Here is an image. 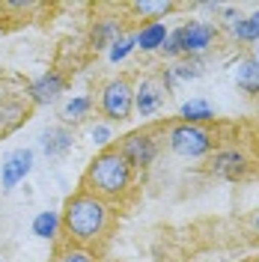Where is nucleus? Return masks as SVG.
Masks as SVG:
<instances>
[{
	"mask_svg": "<svg viewBox=\"0 0 259 262\" xmlns=\"http://www.w3.org/2000/svg\"><path fill=\"white\" fill-rule=\"evenodd\" d=\"M170 149L179 158H200L211 149V134L206 128H200V125L179 122V125L170 128Z\"/></svg>",
	"mask_w": 259,
	"mask_h": 262,
	"instance_id": "nucleus-4",
	"label": "nucleus"
},
{
	"mask_svg": "<svg viewBox=\"0 0 259 262\" xmlns=\"http://www.w3.org/2000/svg\"><path fill=\"white\" fill-rule=\"evenodd\" d=\"M164 104V86L155 78H143L134 90V111L140 116H152Z\"/></svg>",
	"mask_w": 259,
	"mask_h": 262,
	"instance_id": "nucleus-9",
	"label": "nucleus"
},
{
	"mask_svg": "<svg viewBox=\"0 0 259 262\" xmlns=\"http://www.w3.org/2000/svg\"><path fill=\"white\" fill-rule=\"evenodd\" d=\"M90 107H93V98H90V96H75L72 101H66L63 119H66V122H81L83 116L90 114Z\"/></svg>",
	"mask_w": 259,
	"mask_h": 262,
	"instance_id": "nucleus-18",
	"label": "nucleus"
},
{
	"mask_svg": "<svg viewBox=\"0 0 259 262\" xmlns=\"http://www.w3.org/2000/svg\"><path fill=\"white\" fill-rule=\"evenodd\" d=\"M107 214H111V209H107L104 200H98V196L81 191V194H75V196L66 200L63 227H66V232L72 235V242L90 245V242H96L98 235L104 232Z\"/></svg>",
	"mask_w": 259,
	"mask_h": 262,
	"instance_id": "nucleus-1",
	"label": "nucleus"
},
{
	"mask_svg": "<svg viewBox=\"0 0 259 262\" xmlns=\"http://www.w3.org/2000/svg\"><path fill=\"white\" fill-rule=\"evenodd\" d=\"M83 185L87 194L98 200H116L131 188V164L122 158L119 149H101L90 164Z\"/></svg>",
	"mask_w": 259,
	"mask_h": 262,
	"instance_id": "nucleus-2",
	"label": "nucleus"
},
{
	"mask_svg": "<svg viewBox=\"0 0 259 262\" xmlns=\"http://www.w3.org/2000/svg\"><path fill=\"white\" fill-rule=\"evenodd\" d=\"M131 9L137 12V15H152V18H158V15H167V12H173L176 6L173 3H167V0H137V3H131Z\"/></svg>",
	"mask_w": 259,
	"mask_h": 262,
	"instance_id": "nucleus-19",
	"label": "nucleus"
},
{
	"mask_svg": "<svg viewBox=\"0 0 259 262\" xmlns=\"http://www.w3.org/2000/svg\"><path fill=\"white\" fill-rule=\"evenodd\" d=\"M253 227H256V232H259V214H256V221H253Z\"/></svg>",
	"mask_w": 259,
	"mask_h": 262,
	"instance_id": "nucleus-25",
	"label": "nucleus"
},
{
	"mask_svg": "<svg viewBox=\"0 0 259 262\" xmlns=\"http://www.w3.org/2000/svg\"><path fill=\"white\" fill-rule=\"evenodd\" d=\"M122 36V30H119V24H116L114 18H104V21H98L96 30H93V48H111L116 39Z\"/></svg>",
	"mask_w": 259,
	"mask_h": 262,
	"instance_id": "nucleus-16",
	"label": "nucleus"
},
{
	"mask_svg": "<svg viewBox=\"0 0 259 262\" xmlns=\"http://www.w3.org/2000/svg\"><path fill=\"white\" fill-rule=\"evenodd\" d=\"M101 114L111 122H125L134 114V90L125 78H114L101 90Z\"/></svg>",
	"mask_w": 259,
	"mask_h": 262,
	"instance_id": "nucleus-3",
	"label": "nucleus"
},
{
	"mask_svg": "<svg viewBox=\"0 0 259 262\" xmlns=\"http://www.w3.org/2000/svg\"><path fill=\"white\" fill-rule=\"evenodd\" d=\"M137 48V42H134V36H119L114 45H111V51H107V57H111V63H122L125 57H128L131 51Z\"/></svg>",
	"mask_w": 259,
	"mask_h": 262,
	"instance_id": "nucleus-21",
	"label": "nucleus"
},
{
	"mask_svg": "<svg viewBox=\"0 0 259 262\" xmlns=\"http://www.w3.org/2000/svg\"><path fill=\"white\" fill-rule=\"evenodd\" d=\"M182 122H188V125H197V122H206V119H214V111H211L209 101H203V98H191V101H185L182 104Z\"/></svg>",
	"mask_w": 259,
	"mask_h": 262,
	"instance_id": "nucleus-14",
	"label": "nucleus"
},
{
	"mask_svg": "<svg viewBox=\"0 0 259 262\" xmlns=\"http://www.w3.org/2000/svg\"><path fill=\"white\" fill-rule=\"evenodd\" d=\"M235 83L247 96H259V63L253 57H247L235 66Z\"/></svg>",
	"mask_w": 259,
	"mask_h": 262,
	"instance_id": "nucleus-13",
	"label": "nucleus"
},
{
	"mask_svg": "<svg viewBox=\"0 0 259 262\" xmlns=\"http://www.w3.org/2000/svg\"><path fill=\"white\" fill-rule=\"evenodd\" d=\"M134 42H137V48L140 51L164 48V42H167V24H164V21H149V24H143L140 33L134 36Z\"/></svg>",
	"mask_w": 259,
	"mask_h": 262,
	"instance_id": "nucleus-12",
	"label": "nucleus"
},
{
	"mask_svg": "<svg viewBox=\"0 0 259 262\" xmlns=\"http://www.w3.org/2000/svg\"><path fill=\"white\" fill-rule=\"evenodd\" d=\"M164 54L167 57H182V42H179V30L167 33V42H164Z\"/></svg>",
	"mask_w": 259,
	"mask_h": 262,
	"instance_id": "nucleus-24",
	"label": "nucleus"
},
{
	"mask_svg": "<svg viewBox=\"0 0 259 262\" xmlns=\"http://www.w3.org/2000/svg\"><path fill=\"white\" fill-rule=\"evenodd\" d=\"M170 72H173V78H176V81H194V78L203 75V60H200V57H188L185 63L173 66Z\"/></svg>",
	"mask_w": 259,
	"mask_h": 262,
	"instance_id": "nucleus-20",
	"label": "nucleus"
},
{
	"mask_svg": "<svg viewBox=\"0 0 259 262\" xmlns=\"http://www.w3.org/2000/svg\"><path fill=\"white\" fill-rule=\"evenodd\" d=\"M60 224H63V217H60L57 212H39L36 217H33V227L30 229H33V235H36V238H45V242H48V238L57 235Z\"/></svg>",
	"mask_w": 259,
	"mask_h": 262,
	"instance_id": "nucleus-15",
	"label": "nucleus"
},
{
	"mask_svg": "<svg viewBox=\"0 0 259 262\" xmlns=\"http://www.w3.org/2000/svg\"><path fill=\"white\" fill-rule=\"evenodd\" d=\"M33 170V149H15L6 155V161L0 164V188L9 191L18 182H24V176Z\"/></svg>",
	"mask_w": 259,
	"mask_h": 262,
	"instance_id": "nucleus-7",
	"label": "nucleus"
},
{
	"mask_svg": "<svg viewBox=\"0 0 259 262\" xmlns=\"http://www.w3.org/2000/svg\"><path fill=\"white\" fill-rule=\"evenodd\" d=\"M214 36H218V30H214V24H209V21H191V24L179 27L182 54H188V57H200V54L214 42Z\"/></svg>",
	"mask_w": 259,
	"mask_h": 262,
	"instance_id": "nucleus-6",
	"label": "nucleus"
},
{
	"mask_svg": "<svg viewBox=\"0 0 259 262\" xmlns=\"http://www.w3.org/2000/svg\"><path fill=\"white\" fill-rule=\"evenodd\" d=\"M63 93H66V78L60 72H54V69H48L42 78H36V81L27 86V96H30L36 104H51V101H57Z\"/></svg>",
	"mask_w": 259,
	"mask_h": 262,
	"instance_id": "nucleus-8",
	"label": "nucleus"
},
{
	"mask_svg": "<svg viewBox=\"0 0 259 262\" xmlns=\"http://www.w3.org/2000/svg\"><path fill=\"white\" fill-rule=\"evenodd\" d=\"M75 143V137H72V131H66L63 125H54L42 134V152L48 155V158H57V155H66L69 149Z\"/></svg>",
	"mask_w": 259,
	"mask_h": 262,
	"instance_id": "nucleus-11",
	"label": "nucleus"
},
{
	"mask_svg": "<svg viewBox=\"0 0 259 262\" xmlns=\"http://www.w3.org/2000/svg\"><path fill=\"white\" fill-rule=\"evenodd\" d=\"M119 152L122 158L131 164V170H146L149 164L158 158V143L152 137V131H134V134H125L122 143H119Z\"/></svg>",
	"mask_w": 259,
	"mask_h": 262,
	"instance_id": "nucleus-5",
	"label": "nucleus"
},
{
	"mask_svg": "<svg viewBox=\"0 0 259 262\" xmlns=\"http://www.w3.org/2000/svg\"><path fill=\"white\" fill-rule=\"evenodd\" d=\"M57 262H96V259H93V253L83 250V247H69V250H63V253L57 256Z\"/></svg>",
	"mask_w": 259,
	"mask_h": 262,
	"instance_id": "nucleus-22",
	"label": "nucleus"
},
{
	"mask_svg": "<svg viewBox=\"0 0 259 262\" xmlns=\"http://www.w3.org/2000/svg\"><path fill=\"white\" fill-rule=\"evenodd\" d=\"M244 170H247V158L239 149H224L211 158V173L221 179H239L244 176Z\"/></svg>",
	"mask_w": 259,
	"mask_h": 262,
	"instance_id": "nucleus-10",
	"label": "nucleus"
},
{
	"mask_svg": "<svg viewBox=\"0 0 259 262\" xmlns=\"http://www.w3.org/2000/svg\"><path fill=\"white\" fill-rule=\"evenodd\" d=\"M253 60H256V63H259V45H256V57H253Z\"/></svg>",
	"mask_w": 259,
	"mask_h": 262,
	"instance_id": "nucleus-26",
	"label": "nucleus"
},
{
	"mask_svg": "<svg viewBox=\"0 0 259 262\" xmlns=\"http://www.w3.org/2000/svg\"><path fill=\"white\" fill-rule=\"evenodd\" d=\"M90 137H93V143H96V146H107V143L114 140V134H111V128H107V125H101V122L90 128Z\"/></svg>",
	"mask_w": 259,
	"mask_h": 262,
	"instance_id": "nucleus-23",
	"label": "nucleus"
},
{
	"mask_svg": "<svg viewBox=\"0 0 259 262\" xmlns=\"http://www.w3.org/2000/svg\"><path fill=\"white\" fill-rule=\"evenodd\" d=\"M232 36H239L242 42H259V9L253 15L232 21Z\"/></svg>",
	"mask_w": 259,
	"mask_h": 262,
	"instance_id": "nucleus-17",
	"label": "nucleus"
}]
</instances>
